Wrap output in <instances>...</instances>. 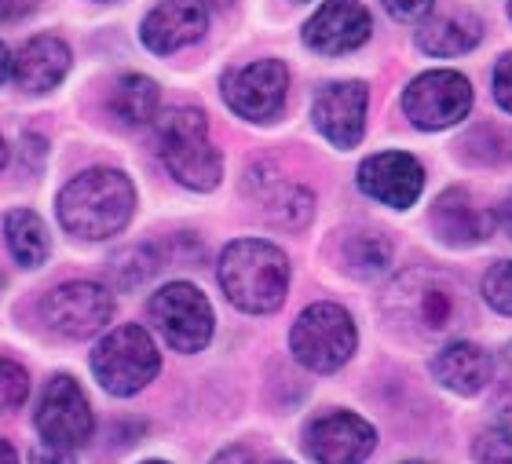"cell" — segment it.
<instances>
[{"label":"cell","instance_id":"obj_5","mask_svg":"<svg viewBox=\"0 0 512 464\" xmlns=\"http://www.w3.org/2000/svg\"><path fill=\"white\" fill-rule=\"evenodd\" d=\"M161 355L143 326H118L92 351V373L110 395H136L158 377Z\"/></svg>","mask_w":512,"mask_h":464},{"label":"cell","instance_id":"obj_35","mask_svg":"<svg viewBox=\"0 0 512 464\" xmlns=\"http://www.w3.org/2000/svg\"><path fill=\"white\" fill-rule=\"evenodd\" d=\"M213 464H253V454L242 450V446H231V450H224Z\"/></svg>","mask_w":512,"mask_h":464},{"label":"cell","instance_id":"obj_2","mask_svg":"<svg viewBox=\"0 0 512 464\" xmlns=\"http://www.w3.org/2000/svg\"><path fill=\"white\" fill-rule=\"evenodd\" d=\"M59 223L66 234L103 242L128 227L136 209V187L118 169H88L59 190Z\"/></svg>","mask_w":512,"mask_h":464},{"label":"cell","instance_id":"obj_8","mask_svg":"<svg viewBox=\"0 0 512 464\" xmlns=\"http://www.w3.org/2000/svg\"><path fill=\"white\" fill-rule=\"evenodd\" d=\"M114 315V293L99 282H66L44 293L41 318L44 326L70 340L96 337Z\"/></svg>","mask_w":512,"mask_h":464},{"label":"cell","instance_id":"obj_45","mask_svg":"<svg viewBox=\"0 0 512 464\" xmlns=\"http://www.w3.org/2000/svg\"><path fill=\"white\" fill-rule=\"evenodd\" d=\"M509 15H512V0H509Z\"/></svg>","mask_w":512,"mask_h":464},{"label":"cell","instance_id":"obj_3","mask_svg":"<svg viewBox=\"0 0 512 464\" xmlns=\"http://www.w3.org/2000/svg\"><path fill=\"white\" fill-rule=\"evenodd\" d=\"M220 285L227 300L249 315H271L282 307L289 289V260L264 238H238L220 256Z\"/></svg>","mask_w":512,"mask_h":464},{"label":"cell","instance_id":"obj_34","mask_svg":"<svg viewBox=\"0 0 512 464\" xmlns=\"http://www.w3.org/2000/svg\"><path fill=\"white\" fill-rule=\"evenodd\" d=\"M41 0H0V22H11V19H22V15H30Z\"/></svg>","mask_w":512,"mask_h":464},{"label":"cell","instance_id":"obj_10","mask_svg":"<svg viewBox=\"0 0 512 464\" xmlns=\"http://www.w3.org/2000/svg\"><path fill=\"white\" fill-rule=\"evenodd\" d=\"M403 110L417 128L436 132V128L458 125L472 110V85L458 70H428L414 77L403 92Z\"/></svg>","mask_w":512,"mask_h":464},{"label":"cell","instance_id":"obj_17","mask_svg":"<svg viewBox=\"0 0 512 464\" xmlns=\"http://www.w3.org/2000/svg\"><path fill=\"white\" fill-rule=\"evenodd\" d=\"M70 48H66L59 37L44 33V37H33L11 55V77L22 92L30 95H44L52 88L63 85V77L70 74Z\"/></svg>","mask_w":512,"mask_h":464},{"label":"cell","instance_id":"obj_24","mask_svg":"<svg viewBox=\"0 0 512 464\" xmlns=\"http://www.w3.org/2000/svg\"><path fill=\"white\" fill-rule=\"evenodd\" d=\"M344 267L355 278H377L392 267V242L377 231H355L344 242Z\"/></svg>","mask_w":512,"mask_h":464},{"label":"cell","instance_id":"obj_39","mask_svg":"<svg viewBox=\"0 0 512 464\" xmlns=\"http://www.w3.org/2000/svg\"><path fill=\"white\" fill-rule=\"evenodd\" d=\"M8 165V147H4V139H0V169Z\"/></svg>","mask_w":512,"mask_h":464},{"label":"cell","instance_id":"obj_38","mask_svg":"<svg viewBox=\"0 0 512 464\" xmlns=\"http://www.w3.org/2000/svg\"><path fill=\"white\" fill-rule=\"evenodd\" d=\"M0 464H19V454L11 450L8 439H0Z\"/></svg>","mask_w":512,"mask_h":464},{"label":"cell","instance_id":"obj_22","mask_svg":"<svg viewBox=\"0 0 512 464\" xmlns=\"http://www.w3.org/2000/svg\"><path fill=\"white\" fill-rule=\"evenodd\" d=\"M110 114L128 128L150 125L158 114V85L143 74H125L110 92Z\"/></svg>","mask_w":512,"mask_h":464},{"label":"cell","instance_id":"obj_20","mask_svg":"<svg viewBox=\"0 0 512 464\" xmlns=\"http://www.w3.org/2000/svg\"><path fill=\"white\" fill-rule=\"evenodd\" d=\"M483 37V26L469 11H450V15H436L417 30V48L436 59H450V55L472 52Z\"/></svg>","mask_w":512,"mask_h":464},{"label":"cell","instance_id":"obj_27","mask_svg":"<svg viewBox=\"0 0 512 464\" xmlns=\"http://www.w3.org/2000/svg\"><path fill=\"white\" fill-rule=\"evenodd\" d=\"M483 300L502 311V315L512 318V260H502L494 264L487 275H483Z\"/></svg>","mask_w":512,"mask_h":464},{"label":"cell","instance_id":"obj_11","mask_svg":"<svg viewBox=\"0 0 512 464\" xmlns=\"http://www.w3.org/2000/svg\"><path fill=\"white\" fill-rule=\"evenodd\" d=\"M286 92L289 70L278 59H256L224 77L227 106L246 121H275L286 106Z\"/></svg>","mask_w":512,"mask_h":464},{"label":"cell","instance_id":"obj_12","mask_svg":"<svg viewBox=\"0 0 512 464\" xmlns=\"http://www.w3.org/2000/svg\"><path fill=\"white\" fill-rule=\"evenodd\" d=\"M374 446V424L348 410L322 413L304 432V450L311 454V461L319 464H363L366 457L374 454Z\"/></svg>","mask_w":512,"mask_h":464},{"label":"cell","instance_id":"obj_6","mask_svg":"<svg viewBox=\"0 0 512 464\" xmlns=\"http://www.w3.org/2000/svg\"><path fill=\"white\" fill-rule=\"evenodd\" d=\"M289 344H293L297 362H304L308 370L333 373L355 355L359 333H355L352 315H348L341 304H311L308 311L293 322Z\"/></svg>","mask_w":512,"mask_h":464},{"label":"cell","instance_id":"obj_40","mask_svg":"<svg viewBox=\"0 0 512 464\" xmlns=\"http://www.w3.org/2000/svg\"><path fill=\"white\" fill-rule=\"evenodd\" d=\"M505 366H512V344L505 348Z\"/></svg>","mask_w":512,"mask_h":464},{"label":"cell","instance_id":"obj_36","mask_svg":"<svg viewBox=\"0 0 512 464\" xmlns=\"http://www.w3.org/2000/svg\"><path fill=\"white\" fill-rule=\"evenodd\" d=\"M498 223H502V227H505V234H509V238H512V198H509V201H502V205H498Z\"/></svg>","mask_w":512,"mask_h":464},{"label":"cell","instance_id":"obj_15","mask_svg":"<svg viewBox=\"0 0 512 464\" xmlns=\"http://www.w3.org/2000/svg\"><path fill=\"white\" fill-rule=\"evenodd\" d=\"M366 85L359 81H337V85L319 88L315 95V106H311V117H315V128L330 139L333 147H355L366 132Z\"/></svg>","mask_w":512,"mask_h":464},{"label":"cell","instance_id":"obj_16","mask_svg":"<svg viewBox=\"0 0 512 464\" xmlns=\"http://www.w3.org/2000/svg\"><path fill=\"white\" fill-rule=\"evenodd\" d=\"M209 30V11L202 0H161L143 19V44L154 55H172L194 44Z\"/></svg>","mask_w":512,"mask_h":464},{"label":"cell","instance_id":"obj_26","mask_svg":"<svg viewBox=\"0 0 512 464\" xmlns=\"http://www.w3.org/2000/svg\"><path fill=\"white\" fill-rule=\"evenodd\" d=\"M26 395H30V373L22 370L19 362L0 359V413L19 410Z\"/></svg>","mask_w":512,"mask_h":464},{"label":"cell","instance_id":"obj_4","mask_svg":"<svg viewBox=\"0 0 512 464\" xmlns=\"http://www.w3.org/2000/svg\"><path fill=\"white\" fill-rule=\"evenodd\" d=\"M158 150L165 169L191 190H213L224 176V158L209 139V121L194 106H176L158 117Z\"/></svg>","mask_w":512,"mask_h":464},{"label":"cell","instance_id":"obj_21","mask_svg":"<svg viewBox=\"0 0 512 464\" xmlns=\"http://www.w3.org/2000/svg\"><path fill=\"white\" fill-rule=\"evenodd\" d=\"M256 194H260V205H264L267 220L278 223V227H289V231H300V227L311 220V212H315L311 190L297 187V183L267 180L264 187H256Z\"/></svg>","mask_w":512,"mask_h":464},{"label":"cell","instance_id":"obj_23","mask_svg":"<svg viewBox=\"0 0 512 464\" xmlns=\"http://www.w3.org/2000/svg\"><path fill=\"white\" fill-rule=\"evenodd\" d=\"M4 234H8V249L22 267H41L48 260V231L37 212L30 209H11L4 216Z\"/></svg>","mask_w":512,"mask_h":464},{"label":"cell","instance_id":"obj_18","mask_svg":"<svg viewBox=\"0 0 512 464\" xmlns=\"http://www.w3.org/2000/svg\"><path fill=\"white\" fill-rule=\"evenodd\" d=\"M494 220L472 201L469 190H443L432 205V231L450 245H476L491 234Z\"/></svg>","mask_w":512,"mask_h":464},{"label":"cell","instance_id":"obj_14","mask_svg":"<svg viewBox=\"0 0 512 464\" xmlns=\"http://www.w3.org/2000/svg\"><path fill=\"white\" fill-rule=\"evenodd\" d=\"M370 41V11L359 0H326L304 26V44L319 55H348Z\"/></svg>","mask_w":512,"mask_h":464},{"label":"cell","instance_id":"obj_1","mask_svg":"<svg viewBox=\"0 0 512 464\" xmlns=\"http://www.w3.org/2000/svg\"><path fill=\"white\" fill-rule=\"evenodd\" d=\"M384 315L406 340H447L469 322V300L454 278L432 267H414L392 282Z\"/></svg>","mask_w":512,"mask_h":464},{"label":"cell","instance_id":"obj_29","mask_svg":"<svg viewBox=\"0 0 512 464\" xmlns=\"http://www.w3.org/2000/svg\"><path fill=\"white\" fill-rule=\"evenodd\" d=\"M494 99L512 114V55H502L494 66Z\"/></svg>","mask_w":512,"mask_h":464},{"label":"cell","instance_id":"obj_7","mask_svg":"<svg viewBox=\"0 0 512 464\" xmlns=\"http://www.w3.org/2000/svg\"><path fill=\"white\" fill-rule=\"evenodd\" d=\"M150 322L169 340V348L194 355L213 340V307L205 293L191 282H169L150 296Z\"/></svg>","mask_w":512,"mask_h":464},{"label":"cell","instance_id":"obj_33","mask_svg":"<svg viewBox=\"0 0 512 464\" xmlns=\"http://www.w3.org/2000/svg\"><path fill=\"white\" fill-rule=\"evenodd\" d=\"M491 410L498 413V421H502V428H512V380H505L502 388L494 391Z\"/></svg>","mask_w":512,"mask_h":464},{"label":"cell","instance_id":"obj_9","mask_svg":"<svg viewBox=\"0 0 512 464\" xmlns=\"http://www.w3.org/2000/svg\"><path fill=\"white\" fill-rule=\"evenodd\" d=\"M33 421H37V432H41L44 443L63 446V450L85 446L92 439V432H96V417H92L88 395L70 373H59V377L48 380Z\"/></svg>","mask_w":512,"mask_h":464},{"label":"cell","instance_id":"obj_28","mask_svg":"<svg viewBox=\"0 0 512 464\" xmlns=\"http://www.w3.org/2000/svg\"><path fill=\"white\" fill-rule=\"evenodd\" d=\"M480 464H512V428H491L472 446Z\"/></svg>","mask_w":512,"mask_h":464},{"label":"cell","instance_id":"obj_32","mask_svg":"<svg viewBox=\"0 0 512 464\" xmlns=\"http://www.w3.org/2000/svg\"><path fill=\"white\" fill-rule=\"evenodd\" d=\"M44 139L41 136H22V165L30 172H41V161H44Z\"/></svg>","mask_w":512,"mask_h":464},{"label":"cell","instance_id":"obj_42","mask_svg":"<svg viewBox=\"0 0 512 464\" xmlns=\"http://www.w3.org/2000/svg\"><path fill=\"white\" fill-rule=\"evenodd\" d=\"M143 464H165V461H143Z\"/></svg>","mask_w":512,"mask_h":464},{"label":"cell","instance_id":"obj_25","mask_svg":"<svg viewBox=\"0 0 512 464\" xmlns=\"http://www.w3.org/2000/svg\"><path fill=\"white\" fill-rule=\"evenodd\" d=\"M158 267V253L150 245H132V249H125V253L110 260V278H114L118 289H139Z\"/></svg>","mask_w":512,"mask_h":464},{"label":"cell","instance_id":"obj_31","mask_svg":"<svg viewBox=\"0 0 512 464\" xmlns=\"http://www.w3.org/2000/svg\"><path fill=\"white\" fill-rule=\"evenodd\" d=\"M30 464H77L70 450L63 446H52V443H41L30 450Z\"/></svg>","mask_w":512,"mask_h":464},{"label":"cell","instance_id":"obj_37","mask_svg":"<svg viewBox=\"0 0 512 464\" xmlns=\"http://www.w3.org/2000/svg\"><path fill=\"white\" fill-rule=\"evenodd\" d=\"M8 74H11V52H8V44L0 41V85L8 81Z\"/></svg>","mask_w":512,"mask_h":464},{"label":"cell","instance_id":"obj_41","mask_svg":"<svg viewBox=\"0 0 512 464\" xmlns=\"http://www.w3.org/2000/svg\"><path fill=\"white\" fill-rule=\"evenodd\" d=\"M213 4H231V0H213Z\"/></svg>","mask_w":512,"mask_h":464},{"label":"cell","instance_id":"obj_19","mask_svg":"<svg viewBox=\"0 0 512 464\" xmlns=\"http://www.w3.org/2000/svg\"><path fill=\"white\" fill-rule=\"evenodd\" d=\"M432 373H436V380L443 388L458 391V395H480L494 380V359L480 344L454 340L447 348H439L436 362H432Z\"/></svg>","mask_w":512,"mask_h":464},{"label":"cell","instance_id":"obj_30","mask_svg":"<svg viewBox=\"0 0 512 464\" xmlns=\"http://www.w3.org/2000/svg\"><path fill=\"white\" fill-rule=\"evenodd\" d=\"M384 8L392 11L399 22H417L432 11V0H384Z\"/></svg>","mask_w":512,"mask_h":464},{"label":"cell","instance_id":"obj_13","mask_svg":"<svg viewBox=\"0 0 512 464\" xmlns=\"http://www.w3.org/2000/svg\"><path fill=\"white\" fill-rule=\"evenodd\" d=\"M421 187H425V169L403 150H384L359 165V190L392 209H410L421 198Z\"/></svg>","mask_w":512,"mask_h":464},{"label":"cell","instance_id":"obj_43","mask_svg":"<svg viewBox=\"0 0 512 464\" xmlns=\"http://www.w3.org/2000/svg\"><path fill=\"white\" fill-rule=\"evenodd\" d=\"M271 464H289V461H271Z\"/></svg>","mask_w":512,"mask_h":464},{"label":"cell","instance_id":"obj_44","mask_svg":"<svg viewBox=\"0 0 512 464\" xmlns=\"http://www.w3.org/2000/svg\"><path fill=\"white\" fill-rule=\"evenodd\" d=\"M406 464H421V461H406Z\"/></svg>","mask_w":512,"mask_h":464}]
</instances>
